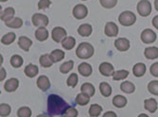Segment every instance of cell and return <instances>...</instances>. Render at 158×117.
Returning <instances> with one entry per match:
<instances>
[{"label": "cell", "mask_w": 158, "mask_h": 117, "mask_svg": "<svg viewBox=\"0 0 158 117\" xmlns=\"http://www.w3.org/2000/svg\"><path fill=\"white\" fill-rule=\"evenodd\" d=\"M70 106L59 95H50L48 98V111L50 115H64Z\"/></svg>", "instance_id": "6da1fadb"}, {"label": "cell", "mask_w": 158, "mask_h": 117, "mask_svg": "<svg viewBox=\"0 0 158 117\" xmlns=\"http://www.w3.org/2000/svg\"><path fill=\"white\" fill-rule=\"evenodd\" d=\"M94 47L89 42H81L76 50V55L79 58L86 60L94 55Z\"/></svg>", "instance_id": "7a4b0ae2"}, {"label": "cell", "mask_w": 158, "mask_h": 117, "mask_svg": "<svg viewBox=\"0 0 158 117\" xmlns=\"http://www.w3.org/2000/svg\"><path fill=\"white\" fill-rule=\"evenodd\" d=\"M118 21L124 26H133L135 23L136 16H135V14L134 12L126 10V11L121 12V14L118 17Z\"/></svg>", "instance_id": "3957f363"}, {"label": "cell", "mask_w": 158, "mask_h": 117, "mask_svg": "<svg viewBox=\"0 0 158 117\" xmlns=\"http://www.w3.org/2000/svg\"><path fill=\"white\" fill-rule=\"evenodd\" d=\"M136 10L139 13V15L143 17L149 16L152 12V4L149 0H140L137 4Z\"/></svg>", "instance_id": "277c9868"}, {"label": "cell", "mask_w": 158, "mask_h": 117, "mask_svg": "<svg viewBox=\"0 0 158 117\" xmlns=\"http://www.w3.org/2000/svg\"><path fill=\"white\" fill-rule=\"evenodd\" d=\"M31 21H32L33 26L37 27H46L49 23L48 17L42 13H34L32 15Z\"/></svg>", "instance_id": "5b68a950"}, {"label": "cell", "mask_w": 158, "mask_h": 117, "mask_svg": "<svg viewBox=\"0 0 158 117\" xmlns=\"http://www.w3.org/2000/svg\"><path fill=\"white\" fill-rule=\"evenodd\" d=\"M51 36L54 42H62L63 40L67 37L66 36V30L64 27L61 26H56L52 29V32H51Z\"/></svg>", "instance_id": "8992f818"}, {"label": "cell", "mask_w": 158, "mask_h": 117, "mask_svg": "<svg viewBox=\"0 0 158 117\" xmlns=\"http://www.w3.org/2000/svg\"><path fill=\"white\" fill-rule=\"evenodd\" d=\"M87 13H88L87 8L82 4H78L73 9V16L78 20L84 19L87 16Z\"/></svg>", "instance_id": "52a82bcc"}, {"label": "cell", "mask_w": 158, "mask_h": 117, "mask_svg": "<svg viewBox=\"0 0 158 117\" xmlns=\"http://www.w3.org/2000/svg\"><path fill=\"white\" fill-rule=\"evenodd\" d=\"M141 41L145 43H152L156 40V34L153 30L150 28H147L145 30H143L140 35Z\"/></svg>", "instance_id": "ba28073f"}, {"label": "cell", "mask_w": 158, "mask_h": 117, "mask_svg": "<svg viewBox=\"0 0 158 117\" xmlns=\"http://www.w3.org/2000/svg\"><path fill=\"white\" fill-rule=\"evenodd\" d=\"M98 70L100 72V74L104 77H110V76H113L114 73V66L109 63H100L99 67H98Z\"/></svg>", "instance_id": "9c48e42d"}, {"label": "cell", "mask_w": 158, "mask_h": 117, "mask_svg": "<svg viewBox=\"0 0 158 117\" xmlns=\"http://www.w3.org/2000/svg\"><path fill=\"white\" fill-rule=\"evenodd\" d=\"M114 46L118 51L125 52L130 48V41L126 38H118L114 41Z\"/></svg>", "instance_id": "30bf717a"}, {"label": "cell", "mask_w": 158, "mask_h": 117, "mask_svg": "<svg viewBox=\"0 0 158 117\" xmlns=\"http://www.w3.org/2000/svg\"><path fill=\"white\" fill-rule=\"evenodd\" d=\"M104 32L108 37H114L118 34V27L114 22H108L105 25Z\"/></svg>", "instance_id": "8fae6325"}, {"label": "cell", "mask_w": 158, "mask_h": 117, "mask_svg": "<svg viewBox=\"0 0 158 117\" xmlns=\"http://www.w3.org/2000/svg\"><path fill=\"white\" fill-rule=\"evenodd\" d=\"M18 86H19V80L15 78H11L5 82L4 89L9 93H12L14 91H16Z\"/></svg>", "instance_id": "7c38bea8"}, {"label": "cell", "mask_w": 158, "mask_h": 117, "mask_svg": "<svg viewBox=\"0 0 158 117\" xmlns=\"http://www.w3.org/2000/svg\"><path fill=\"white\" fill-rule=\"evenodd\" d=\"M32 41L30 39V38H27L26 36H21L19 37L18 39V46L21 49H23L24 51L27 52L28 50H30L31 46H32Z\"/></svg>", "instance_id": "4fadbf2b"}, {"label": "cell", "mask_w": 158, "mask_h": 117, "mask_svg": "<svg viewBox=\"0 0 158 117\" xmlns=\"http://www.w3.org/2000/svg\"><path fill=\"white\" fill-rule=\"evenodd\" d=\"M37 87L42 91H47L50 87V81L48 77L46 76H40L37 79Z\"/></svg>", "instance_id": "5bb4252c"}, {"label": "cell", "mask_w": 158, "mask_h": 117, "mask_svg": "<svg viewBox=\"0 0 158 117\" xmlns=\"http://www.w3.org/2000/svg\"><path fill=\"white\" fill-rule=\"evenodd\" d=\"M78 70H79V73L83 76V77H89L92 72H93V69H92V66L87 63H82L79 65L78 67Z\"/></svg>", "instance_id": "9a60e30c"}, {"label": "cell", "mask_w": 158, "mask_h": 117, "mask_svg": "<svg viewBox=\"0 0 158 117\" xmlns=\"http://www.w3.org/2000/svg\"><path fill=\"white\" fill-rule=\"evenodd\" d=\"M93 28L92 26L89 24H82L79 26L78 28V33L81 36V37H88L92 34Z\"/></svg>", "instance_id": "2e32d148"}, {"label": "cell", "mask_w": 158, "mask_h": 117, "mask_svg": "<svg viewBox=\"0 0 158 117\" xmlns=\"http://www.w3.org/2000/svg\"><path fill=\"white\" fill-rule=\"evenodd\" d=\"M146 65L143 63H136L134 68H133V73H134V75L136 77V78H141L145 75V73H146Z\"/></svg>", "instance_id": "e0dca14e"}, {"label": "cell", "mask_w": 158, "mask_h": 117, "mask_svg": "<svg viewBox=\"0 0 158 117\" xmlns=\"http://www.w3.org/2000/svg\"><path fill=\"white\" fill-rule=\"evenodd\" d=\"M144 108L152 112V113H154L158 108V105H157V101L154 99V98H149V99H146L144 101Z\"/></svg>", "instance_id": "ac0fdd59"}, {"label": "cell", "mask_w": 158, "mask_h": 117, "mask_svg": "<svg viewBox=\"0 0 158 117\" xmlns=\"http://www.w3.org/2000/svg\"><path fill=\"white\" fill-rule=\"evenodd\" d=\"M35 37L39 42H44L48 38V30L46 27H39L35 31Z\"/></svg>", "instance_id": "d6986e66"}, {"label": "cell", "mask_w": 158, "mask_h": 117, "mask_svg": "<svg viewBox=\"0 0 158 117\" xmlns=\"http://www.w3.org/2000/svg\"><path fill=\"white\" fill-rule=\"evenodd\" d=\"M127 104V98L123 95H118L113 98V105L117 108H124Z\"/></svg>", "instance_id": "ffe728a7"}, {"label": "cell", "mask_w": 158, "mask_h": 117, "mask_svg": "<svg viewBox=\"0 0 158 117\" xmlns=\"http://www.w3.org/2000/svg\"><path fill=\"white\" fill-rule=\"evenodd\" d=\"M144 55L148 60H155L158 58V47L156 46H151L145 49Z\"/></svg>", "instance_id": "44dd1931"}, {"label": "cell", "mask_w": 158, "mask_h": 117, "mask_svg": "<svg viewBox=\"0 0 158 117\" xmlns=\"http://www.w3.org/2000/svg\"><path fill=\"white\" fill-rule=\"evenodd\" d=\"M76 45V40L74 37L67 36L62 42V46L66 50H71Z\"/></svg>", "instance_id": "7402d4cb"}, {"label": "cell", "mask_w": 158, "mask_h": 117, "mask_svg": "<svg viewBox=\"0 0 158 117\" xmlns=\"http://www.w3.org/2000/svg\"><path fill=\"white\" fill-rule=\"evenodd\" d=\"M14 13H15V10H14L13 8L9 7V8L5 9L3 11H1V20L4 22L10 21V19L13 18Z\"/></svg>", "instance_id": "603a6c76"}, {"label": "cell", "mask_w": 158, "mask_h": 117, "mask_svg": "<svg viewBox=\"0 0 158 117\" xmlns=\"http://www.w3.org/2000/svg\"><path fill=\"white\" fill-rule=\"evenodd\" d=\"M24 72H25V74H26L27 77H28V78H34V77H36L38 75L39 69H38V67L36 65L31 63V64H28V65L26 66Z\"/></svg>", "instance_id": "cb8c5ba5"}, {"label": "cell", "mask_w": 158, "mask_h": 117, "mask_svg": "<svg viewBox=\"0 0 158 117\" xmlns=\"http://www.w3.org/2000/svg\"><path fill=\"white\" fill-rule=\"evenodd\" d=\"M81 91L82 94L87 95L88 96H93L95 95V87L91 84V83H83L81 87Z\"/></svg>", "instance_id": "d4e9b609"}, {"label": "cell", "mask_w": 158, "mask_h": 117, "mask_svg": "<svg viewBox=\"0 0 158 117\" xmlns=\"http://www.w3.org/2000/svg\"><path fill=\"white\" fill-rule=\"evenodd\" d=\"M120 90L126 94H132L135 90V86L134 83H132L130 81H123L120 84Z\"/></svg>", "instance_id": "484cf974"}, {"label": "cell", "mask_w": 158, "mask_h": 117, "mask_svg": "<svg viewBox=\"0 0 158 117\" xmlns=\"http://www.w3.org/2000/svg\"><path fill=\"white\" fill-rule=\"evenodd\" d=\"M64 51H62L60 49H55L50 53V58L53 63H59L64 58Z\"/></svg>", "instance_id": "4316f807"}, {"label": "cell", "mask_w": 158, "mask_h": 117, "mask_svg": "<svg viewBox=\"0 0 158 117\" xmlns=\"http://www.w3.org/2000/svg\"><path fill=\"white\" fill-rule=\"evenodd\" d=\"M39 62H40L41 66L45 67V68H48V67L52 66V64L54 63L52 62V60H51L50 55H48V54H44V55H42V56L40 57Z\"/></svg>", "instance_id": "83f0119b"}, {"label": "cell", "mask_w": 158, "mask_h": 117, "mask_svg": "<svg viewBox=\"0 0 158 117\" xmlns=\"http://www.w3.org/2000/svg\"><path fill=\"white\" fill-rule=\"evenodd\" d=\"M5 25L7 26H9V27H11V28H20L23 26V21H22L21 18L13 17L10 21L5 22Z\"/></svg>", "instance_id": "f1b7e54d"}, {"label": "cell", "mask_w": 158, "mask_h": 117, "mask_svg": "<svg viewBox=\"0 0 158 117\" xmlns=\"http://www.w3.org/2000/svg\"><path fill=\"white\" fill-rule=\"evenodd\" d=\"M99 91L103 96L108 97L112 94V87L106 82H102L99 84Z\"/></svg>", "instance_id": "f546056e"}, {"label": "cell", "mask_w": 158, "mask_h": 117, "mask_svg": "<svg viewBox=\"0 0 158 117\" xmlns=\"http://www.w3.org/2000/svg\"><path fill=\"white\" fill-rule=\"evenodd\" d=\"M90 101V96H88L87 95H84L82 93L79 94L76 97V103L80 106H85L89 103Z\"/></svg>", "instance_id": "4dcf8cb0"}, {"label": "cell", "mask_w": 158, "mask_h": 117, "mask_svg": "<svg viewBox=\"0 0 158 117\" xmlns=\"http://www.w3.org/2000/svg\"><path fill=\"white\" fill-rule=\"evenodd\" d=\"M102 111V107L98 104H93L89 108V115L91 117H98Z\"/></svg>", "instance_id": "1f68e13d"}, {"label": "cell", "mask_w": 158, "mask_h": 117, "mask_svg": "<svg viewBox=\"0 0 158 117\" xmlns=\"http://www.w3.org/2000/svg\"><path fill=\"white\" fill-rule=\"evenodd\" d=\"M24 63V60H23V58L19 55H13L10 58V64L12 67L14 68H19L22 66Z\"/></svg>", "instance_id": "d6a6232c"}, {"label": "cell", "mask_w": 158, "mask_h": 117, "mask_svg": "<svg viewBox=\"0 0 158 117\" xmlns=\"http://www.w3.org/2000/svg\"><path fill=\"white\" fill-rule=\"evenodd\" d=\"M15 33H13V32H10V33H7L5 34L2 38H1V42L3 43V45H10V43H12L14 41H15Z\"/></svg>", "instance_id": "836d02e7"}, {"label": "cell", "mask_w": 158, "mask_h": 117, "mask_svg": "<svg viewBox=\"0 0 158 117\" xmlns=\"http://www.w3.org/2000/svg\"><path fill=\"white\" fill-rule=\"evenodd\" d=\"M128 76H129V72L127 70H118L114 73L113 79L114 80H122V79H125Z\"/></svg>", "instance_id": "e575fe53"}, {"label": "cell", "mask_w": 158, "mask_h": 117, "mask_svg": "<svg viewBox=\"0 0 158 117\" xmlns=\"http://www.w3.org/2000/svg\"><path fill=\"white\" fill-rule=\"evenodd\" d=\"M73 66H74V62L73 61L65 62L60 66V72L63 73V74H67L68 72H70V70L73 69Z\"/></svg>", "instance_id": "d590c367"}, {"label": "cell", "mask_w": 158, "mask_h": 117, "mask_svg": "<svg viewBox=\"0 0 158 117\" xmlns=\"http://www.w3.org/2000/svg\"><path fill=\"white\" fill-rule=\"evenodd\" d=\"M31 114H32V111L28 107H21L17 111L18 117H31Z\"/></svg>", "instance_id": "8d00e7d4"}, {"label": "cell", "mask_w": 158, "mask_h": 117, "mask_svg": "<svg viewBox=\"0 0 158 117\" xmlns=\"http://www.w3.org/2000/svg\"><path fill=\"white\" fill-rule=\"evenodd\" d=\"M78 81H79L78 75L74 73V74H71V75L68 77L66 83H67V86H69V87H71V88H74V87H76V85L78 84Z\"/></svg>", "instance_id": "74e56055"}, {"label": "cell", "mask_w": 158, "mask_h": 117, "mask_svg": "<svg viewBox=\"0 0 158 117\" xmlns=\"http://www.w3.org/2000/svg\"><path fill=\"white\" fill-rule=\"evenodd\" d=\"M149 92L153 95H158V80L151 81L148 85Z\"/></svg>", "instance_id": "f35d334b"}, {"label": "cell", "mask_w": 158, "mask_h": 117, "mask_svg": "<svg viewBox=\"0 0 158 117\" xmlns=\"http://www.w3.org/2000/svg\"><path fill=\"white\" fill-rule=\"evenodd\" d=\"M99 3L105 9H112L117 5L118 0H99Z\"/></svg>", "instance_id": "ab89813d"}, {"label": "cell", "mask_w": 158, "mask_h": 117, "mask_svg": "<svg viewBox=\"0 0 158 117\" xmlns=\"http://www.w3.org/2000/svg\"><path fill=\"white\" fill-rule=\"evenodd\" d=\"M10 111H11V108L10 105L5 104V103L0 105V115H1V117L8 116L10 113Z\"/></svg>", "instance_id": "60d3db41"}, {"label": "cell", "mask_w": 158, "mask_h": 117, "mask_svg": "<svg viewBox=\"0 0 158 117\" xmlns=\"http://www.w3.org/2000/svg\"><path fill=\"white\" fill-rule=\"evenodd\" d=\"M78 113H79L78 111L74 107H70L67 109V111L64 112V114L63 116L64 117H77Z\"/></svg>", "instance_id": "b9f144b4"}, {"label": "cell", "mask_w": 158, "mask_h": 117, "mask_svg": "<svg viewBox=\"0 0 158 117\" xmlns=\"http://www.w3.org/2000/svg\"><path fill=\"white\" fill-rule=\"evenodd\" d=\"M51 5V1L50 0H40L38 3V9L39 10H45L47 8H48Z\"/></svg>", "instance_id": "7bdbcfd3"}, {"label": "cell", "mask_w": 158, "mask_h": 117, "mask_svg": "<svg viewBox=\"0 0 158 117\" xmlns=\"http://www.w3.org/2000/svg\"><path fill=\"white\" fill-rule=\"evenodd\" d=\"M150 71H151V74L152 76L158 78V63H154L153 64H152Z\"/></svg>", "instance_id": "ee69618b"}, {"label": "cell", "mask_w": 158, "mask_h": 117, "mask_svg": "<svg viewBox=\"0 0 158 117\" xmlns=\"http://www.w3.org/2000/svg\"><path fill=\"white\" fill-rule=\"evenodd\" d=\"M6 70H5V68H3V67H1V69H0V80H4L5 79V78H6Z\"/></svg>", "instance_id": "f6af8a7d"}, {"label": "cell", "mask_w": 158, "mask_h": 117, "mask_svg": "<svg viewBox=\"0 0 158 117\" xmlns=\"http://www.w3.org/2000/svg\"><path fill=\"white\" fill-rule=\"evenodd\" d=\"M102 117H118V115L116 114V112H114V111H107L103 114Z\"/></svg>", "instance_id": "bcb514c9"}, {"label": "cell", "mask_w": 158, "mask_h": 117, "mask_svg": "<svg viewBox=\"0 0 158 117\" xmlns=\"http://www.w3.org/2000/svg\"><path fill=\"white\" fill-rule=\"evenodd\" d=\"M152 26L155 28L158 29V15H156V16L153 17V19H152Z\"/></svg>", "instance_id": "7dc6e473"}, {"label": "cell", "mask_w": 158, "mask_h": 117, "mask_svg": "<svg viewBox=\"0 0 158 117\" xmlns=\"http://www.w3.org/2000/svg\"><path fill=\"white\" fill-rule=\"evenodd\" d=\"M154 8L158 11V0H155V1H154Z\"/></svg>", "instance_id": "c3c4849f"}, {"label": "cell", "mask_w": 158, "mask_h": 117, "mask_svg": "<svg viewBox=\"0 0 158 117\" xmlns=\"http://www.w3.org/2000/svg\"><path fill=\"white\" fill-rule=\"evenodd\" d=\"M37 117H50V116H48V114H45V113H43V114H40V115H38Z\"/></svg>", "instance_id": "681fc988"}, {"label": "cell", "mask_w": 158, "mask_h": 117, "mask_svg": "<svg viewBox=\"0 0 158 117\" xmlns=\"http://www.w3.org/2000/svg\"><path fill=\"white\" fill-rule=\"evenodd\" d=\"M138 117H149V116L147 114H145V113H141V114L138 115Z\"/></svg>", "instance_id": "f907efd6"}, {"label": "cell", "mask_w": 158, "mask_h": 117, "mask_svg": "<svg viewBox=\"0 0 158 117\" xmlns=\"http://www.w3.org/2000/svg\"><path fill=\"white\" fill-rule=\"evenodd\" d=\"M2 63H3V57H2V55H1V64H2Z\"/></svg>", "instance_id": "816d5d0a"}, {"label": "cell", "mask_w": 158, "mask_h": 117, "mask_svg": "<svg viewBox=\"0 0 158 117\" xmlns=\"http://www.w3.org/2000/svg\"><path fill=\"white\" fill-rule=\"evenodd\" d=\"M1 2H6V1H8V0H0Z\"/></svg>", "instance_id": "f5cc1de1"}, {"label": "cell", "mask_w": 158, "mask_h": 117, "mask_svg": "<svg viewBox=\"0 0 158 117\" xmlns=\"http://www.w3.org/2000/svg\"><path fill=\"white\" fill-rule=\"evenodd\" d=\"M83 1H85V0H83Z\"/></svg>", "instance_id": "db71d44e"}]
</instances>
